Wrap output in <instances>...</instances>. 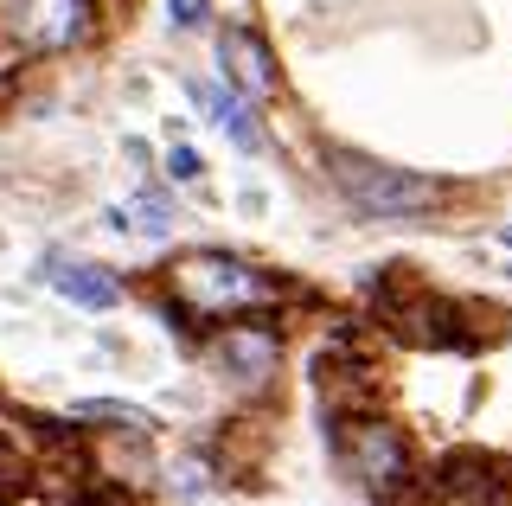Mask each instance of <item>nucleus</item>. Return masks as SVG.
I'll use <instances>...</instances> for the list:
<instances>
[{
    "instance_id": "1",
    "label": "nucleus",
    "mask_w": 512,
    "mask_h": 506,
    "mask_svg": "<svg viewBox=\"0 0 512 506\" xmlns=\"http://www.w3.org/2000/svg\"><path fill=\"white\" fill-rule=\"evenodd\" d=\"M173 308L192 314V321H237V314H256L276 302V282H269L256 263L224 257V250H192L167 270Z\"/></svg>"
},
{
    "instance_id": "2",
    "label": "nucleus",
    "mask_w": 512,
    "mask_h": 506,
    "mask_svg": "<svg viewBox=\"0 0 512 506\" xmlns=\"http://www.w3.org/2000/svg\"><path fill=\"white\" fill-rule=\"evenodd\" d=\"M333 180H340V193L359 205L365 218H384V225H404V218L429 212V205L442 199L436 180L404 173V167H378V161H365V154H333Z\"/></svg>"
},
{
    "instance_id": "3",
    "label": "nucleus",
    "mask_w": 512,
    "mask_h": 506,
    "mask_svg": "<svg viewBox=\"0 0 512 506\" xmlns=\"http://www.w3.org/2000/svg\"><path fill=\"white\" fill-rule=\"evenodd\" d=\"M340 449H346L352 474H359L372 494H384V500H391L397 487L410 481V442H404V430H397V423L365 417V423H352V430H346Z\"/></svg>"
},
{
    "instance_id": "4",
    "label": "nucleus",
    "mask_w": 512,
    "mask_h": 506,
    "mask_svg": "<svg viewBox=\"0 0 512 506\" xmlns=\"http://www.w3.org/2000/svg\"><path fill=\"white\" fill-rule=\"evenodd\" d=\"M13 26L32 52H64L90 33V0H20L13 7Z\"/></svg>"
},
{
    "instance_id": "5",
    "label": "nucleus",
    "mask_w": 512,
    "mask_h": 506,
    "mask_svg": "<svg viewBox=\"0 0 512 506\" xmlns=\"http://www.w3.org/2000/svg\"><path fill=\"white\" fill-rule=\"evenodd\" d=\"M436 481H442V500L448 506H500L512 494V474L493 462V455H474V449L468 455H448Z\"/></svg>"
},
{
    "instance_id": "6",
    "label": "nucleus",
    "mask_w": 512,
    "mask_h": 506,
    "mask_svg": "<svg viewBox=\"0 0 512 506\" xmlns=\"http://www.w3.org/2000/svg\"><path fill=\"white\" fill-rule=\"evenodd\" d=\"M218 366L237 378V385H256V378L276 372V327H256V321H231L218 334Z\"/></svg>"
},
{
    "instance_id": "7",
    "label": "nucleus",
    "mask_w": 512,
    "mask_h": 506,
    "mask_svg": "<svg viewBox=\"0 0 512 506\" xmlns=\"http://www.w3.org/2000/svg\"><path fill=\"white\" fill-rule=\"evenodd\" d=\"M218 65H224V84H237L250 103L276 97V71H269V52H263V39H256V33H244V26H231V33L218 39Z\"/></svg>"
},
{
    "instance_id": "8",
    "label": "nucleus",
    "mask_w": 512,
    "mask_h": 506,
    "mask_svg": "<svg viewBox=\"0 0 512 506\" xmlns=\"http://www.w3.org/2000/svg\"><path fill=\"white\" fill-rule=\"evenodd\" d=\"M52 289L64 295V302H77V308H116L122 302V282L109 270H96V263H58Z\"/></svg>"
},
{
    "instance_id": "9",
    "label": "nucleus",
    "mask_w": 512,
    "mask_h": 506,
    "mask_svg": "<svg viewBox=\"0 0 512 506\" xmlns=\"http://www.w3.org/2000/svg\"><path fill=\"white\" fill-rule=\"evenodd\" d=\"M199 103L212 109V122L237 141V148H250V154L263 148V129L250 122V103H244V90H237V84H224V90L218 84H199Z\"/></svg>"
},
{
    "instance_id": "10",
    "label": "nucleus",
    "mask_w": 512,
    "mask_h": 506,
    "mask_svg": "<svg viewBox=\"0 0 512 506\" xmlns=\"http://www.w3.org/2000/svg\"><path fill=\"white\" fill-rule=\"evenodd\" d=\"M109 225L128 231V237H173V205L160 193H128L109 205Z\"/></svg>"
},
{
    "instance_id": "11",
    "label": "nucleus",
    "mask_w": 512,
    "mask_h": 506,
    "mask_svg": "<svg viewBox=\"0 0 512 506\" xmlns=\"http://www.w3.org/2000/svg\"><path fill=\"white\" fill-rule=\"evenodd\" d=\"M71 417L77 423H103V430H135V436L154 430V417L141 404H116V398H84V404H71Z\"/></svg>"
},
{
    "instance_id": "12",
    "label": "nucleus",
    "mask_w": 512,
    "mask_h": 506,
    "mask_svg": "<svg viewBox=\"0 0 512 506\" xmlns=\"http://www.w3.org/2000/svg\"><path fill=\"white\" fill-rule=\"evenodd\" d=\"M167 13H173V26H180V33H192V26H205V0H167Z\"/></svg>"
},
{
    "instance_id": "13",
    "label": "nucleus",
    "mask_w": 512,
    "mask_h": 506,
    "mask_svg": "<svg viewBox=\"0 0 512 506\" xmlns=\"http://www.w3.org/2000/svg\"><path fill=\"white\" fill-rule=\"evenodd\" d=\"M167 173H173V180H199L205 167H199V154H192L186 141H180V148H167Z\"/></svg>"
},
{
    "instance_id": "14",
    "label": "nucleus",
    "mask_w": 512,
    "mask_h": 506,
    "mask_svg": "<svg viewBox=\"0 0 512 506\" xmlns=\"http://www.w3.org/2000/svg\"><path fill=\"white\" fill-rule=\"evenodd\" d=\"M500 237H506V244H512V225H506V231H500Z\"/></svg>"
}]
</instances>
